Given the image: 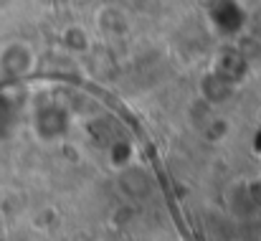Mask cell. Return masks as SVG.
Masks as SVG:
<instances>
[{
	"label": "cell",
	"instance_id": "obj_1",
	"mask_svg": "<svg viewBox=\"0 0 261 241\" xmlns=\"http://www.w3.org/2000/svg\"><path fill=\"white\" fill-rule=\"evenodd\" d=\"M28 69H31V51L23 49L20 43H13V46H8L0 54V74H5V77H20Z\"/></svg>",
	"mask_w": 261,
	"mask_h": 241
}]
</instances>
